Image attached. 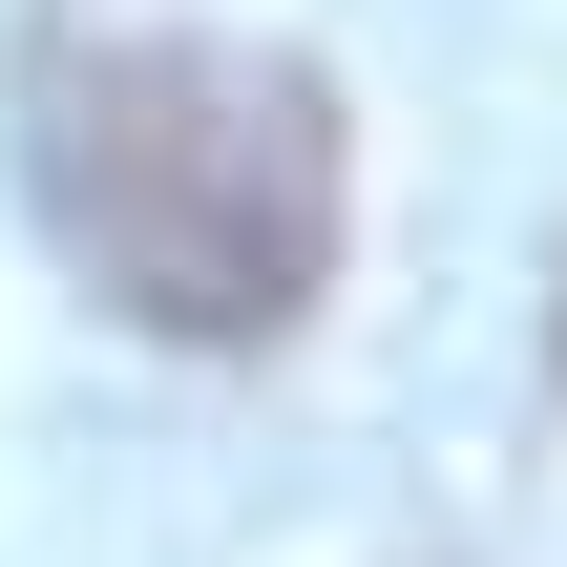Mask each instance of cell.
<instances>
[{"label":"cell","mask_w":567,"mask_h":567,"mask_svg":"<svg viewBox=\"0 0 567 567\" xmlns=\"http://www.w3.org/2000/svg\"><path fill=\"white\" fill-rule=\"evenodd\" d=\"M21 189H42V252L168 337V358H252L337 295V231H358V126L295 42H231V21H63L21 63Z\"/></svg>","instance_id":"1"},{"label":"cell","mask_w":567,"mask_h":567,"mask_svg":"<svg viewBox=\"0 0 567 567\" xmlns=\"http://www.w3.org/2000/svg\"><path fill=\"white\" fill-rule=\"evenodd\" d=\"M547 379H567V274H547Z\"/></svg>","instance_id":"2"}]
</instances>
